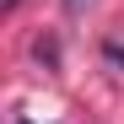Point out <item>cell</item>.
I'll return each instance as SVG.
<instances>
[{
    "label": "cell",
    "mask_w": 124,
    "mask_h": 124,
    "mask_svg": "<svg viewBox=\"0 0 124 124\" xmlns=\"http://www.w3.org/2000/svg\"><path fill=\"white\" fill-rule=\"evenodd\" d=\"M32 54L43 59V65H59V49H54V38H38V43H32Z\"/></svg>",
    "instance_id": "obj_1"
},
{
    "label": "cell",
    "mask_w": 124,
    "mask_h": 124,
    "mask_svg": "<svg viewBox=\"0 0 124 124\" xmlns=\"http://www.w3.org/2000/svg\"><path fill=\"white\" fill-rule=\"evenodd\" d=\"M102 54H108V59H113V65L124 70V49H119V43H108V49H102Z\"/></svg>",
    "instance_id": "obj_2"
},
{
    "label": "cell",
    "mask_w": 124,
    "mask_h": 124,
    "mask_svg": "<svg viewBox=\"0 0 124 124\" xmlns=\"http://www.w3.org/2000/svg\"><path fill=\"white\" fill-rule=\"evenodd\" d=\"M81 6H92V0H65V11H81Z\"/></svg>",
    "instance_id": "obj_3"
},
{
    "label": "cell",
    "mask_w": 124,
    "mask_h": 124,
    "mask_svg": "<svg viewBox=\"0 0 124 124\" xmlns=\"http://www.w3.org/2000/svg\"><path fill=\"white\" fill-rule=\"evenodd\" d=\"M16 6H22V0H0V11H16Z\"/></svg>",
    "instance_id": "obj_4"
},
{
    "label": "cell",
    "mask_w": 124,
    "mask_h": 124,
    "mask_svg": "<svg viewBox=\"0 0 124 124\" xmlns=\"http://www.w3.org/2000/svg\"><path fill=\"white\" fill-rule=\"evenodd\" d=\"M22 124H27V119H22Z\"/></svg>",
    "instance_id": "obj_5"
}]
</instances>
